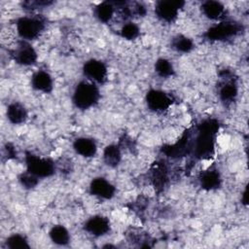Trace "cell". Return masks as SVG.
I'll return each mask as SVG.
<instances>
[{"mask_svg":"<svg viewBox=\"0 0 249 249\" xmlns=\"http://www.w3.org/2000/svg\"><path fill=\"white\" fill-rule=\"evenodd\" d=\"M218 130L219 123L215 119H207L198 124L192 151L196 159H209L213 155Z\"/></svg>","mask_w":249,"mask_h":249,"instance_id":"6da1fadb","label":"cell"},{"mask_svg":"<svg viewBox=\"0 0 249 249\" xmlns=\"http://www.w3.org/2000/svg\"><path fill=\"white\" fill-rule=\"evenodd\" d=\"M100 93L97 86L92 82H80L73 92L72 100L74 105L81 109L87 110L93 107L99 100Z\"/></svg>","mask_w":249,"mask_h":249,"instance_id":"7a4b0ae2","label":"cell"},{"mask_svg":"<svg viewBox=\"0 0 249 249\" xmlns=\"http://www.w3.org/2000/svg\"><path fill=\"white\" fill-rule=\"evenodd\" d=\"M17 32L21 40L31 41L40 36L46 26L45 18L40 16H27L18 19Z\"/></svg>","mask_w":249,"mask_h":249,"instance_id":"3957f363","label":"cell"},{"mask_svg":"<svg viewBox=\"0 0 249 249\" xmlns=\"http://www.w3.org/2000/svg\"><path fill=\"white\" fill-rule=\"evenodd\" d=\"M25 164L26 170L38 178L50 177L56 170V165L53 160L41 158L31 153H26Z\"/></svg>","mask_w":249,"mask_h":249,"instance_id":"277c9868","label":"cell"},{"mask_svg":"<svg viewBox=\"0 0 249 249\" xmlns=\"http://www.w3.org/2000/svg\"><path fill=\"white\" fill-rule=\"evenodd\" d=\"M243 27L239 22L226 20L210 27L204 34V36L210 41H224L234 37Z\"/></svg>","mask_w":249,"mask_h":249,"instance_id":"5b68a950","label":"cell"},{"mask_svg":"<svg viewBox=\"0 0 249 249\" xmlns=\"http://www.w3.org/2000/svg\"><path fill=\"white\" fill-rule=\"evenodd\" d=\"M84 76L94 84H104L108 78V69L104 62L98 59H89L83 66Z\"/></svg>","mask_w":249,"mask_h":249,"instance_id":"8992f818","label":"cell"},{"mask_svg":"<svg viewBox=\"0 0 249 249\" xmlns=\"http://www.w3.org/2000/svg\"><path fill=\"white\" fill-rule=\"evenodd\" d=\"M14 60L23 66H31L36 63L38 55L35 49L28 41L20 40L12 52Z\"/></svg>","mask_w":249,"mask_h":249,"instance_id":"52a82bcc","label":"cell"},{"mask_svg":"<svg viewBox=\"0 0 249 249\" xmlns=\"http://www.w3.org/2000/svg\"><path fill=\"white\" fill-rule=\"evenodd\" d=\"M185 5L184 1L174 0V1H165L161 0L157 2L155 7L156 16L164 22H172L177 17L179 10Z\"/></svg>","mask_w":249,"mask_h":249,"instance_id":"ba28073f","label":"cell"},{"mask_svg":"<svg viewBox=\"0 0 249 249\" xmlns=\"http://www.w3.org/2000/svg\"><path fill=\"white\" fill-rule=\"evenodd\" d=\"M172 97L160 89H150L146 94L148 108L156 113H162L172 105Z\"/></svg>","mask_w":249,"mask_h":249,"instance_id":"9c48e42d","label":"cell"},{"mask_svg":"<svg viewBox=\"0 0 249 249\" xmlns=\"http://www.w3.org/2000/svg\"><path fill=\"white\" fill-rule=\"evenodd\" d=\"M167 157L170 158H179L183 157L186 154L193 151V141L190 136V133H185L176 143L172 145H166L161 149Z\"/></svg>","mask_w":249,"mask_h":249,"instance_id":"30bf717a","label":"cell"},{"mask_svg":"<svg viewBox=\"0 0 249 249\" xmlns=\"http://www.w3.org/2000/svg\"><path fill=\"white\" fill-rule=\"evenodd\" d=\"M221 76L224 81L220 86V89H219L220 99L225 103H231L234 101L237 96V93H238L237 85L233 79H230L231 78L230 72L223 71L221 73Z\"/></svg>","mask_w":249,"mask_h":249,"instance_id":"8fae6325","label":"cell"},{"mask_svg":"<svg viewBox=\"0 0 249 249\" xmlns=\"http://www.w3.org/2000/svg\"><path fill=\"white\" fill-rule=\"evenodd\" d=\"M84 230L93 236H102L110 231V222L104 216L95 215L86 221Z\"/></svg>","mask_w":249,"mask_h":249,"instance_id":"7c38bea8","label":"cell"},{"mask_svg":"<svg viewBox=\"0 0 249 249\" xmlns=\"http://www.w3.org/2000/svg\"><path fill=\"white\" fill-rule=\"evenodd\" d=\"M115 187L103 177H96L92 179L89 184V193L92 196L103 199L112 198L115 195Z\"/></svg>","mask_w":249,"mask_h":249,"instance_id":"4fadbf2b","label":"cell"},{"mask_svg":"<svg viewBox=\"0 0 249 249\" xmlns=\"http://www.w3.org/2000/svg\"><path fill=\"white\" fill-rule=\"evenodd\" d=\"M31 86L38 91L49 93L53 90V81L52 76L47 71L39 70L33 74L31 78Z\"/></svg>","mask_w":249,"mask_h":249,"instance_id":"5bb4252c","label":"cell"},{"mask_svg":"<svg viewBox=\"0 0 249 249\" xmlns=\"http://www.w3.org/2000/svg\"><path fill=\"white\" fill-rule=\"evenodd\" d=\"M150 178L157 191H162L168 181L167 169L162 162H155L151 167Z\"/></svg>","mask_w":249,"mask_h":249,"instance_id":"9a60e30c","label":"cell"},{"mask_svg":"<svg viewBox=\"0 0 249 249\" xmlns=\"http://www.w3.org/2000/svg\"><path fill=\"white\" fill-rule=\"evenodd\" d=\"M73 149L77 154L85 158L94 157L97 152V146L93 139L88 137H79L73 143Z\"/></svg>","mask_w":249,"mask_h":249,"instance_id":"2e32d148","label":"cell"},{"mask_svg":"<svg viewBox=\"0 0 249 249\" xmlns=\"http://www.w3.org/2000/svg\"><path fill=\"white\" fill-rule=\"evenodd\" d=\"M222 179L217 169L210 168L201 173L199 177L200 187L206 191H212L218 189L221 186Z\"/></svg>","mask_w":249,"mask_h":249,"instance_id":"e0dca14e","label":"cell"},{"mask_svg":"<svg viewBox=\"0 0 249 249\" xmlns=\"http://www.w3.org/2000/svg\"><path fill=\"white\" fill-rule=\"evenodd\" d=\"M7 119L14 124H20L25 123L27 119V110L19 102H13L7 107Z\"/></svg>","mask_w":249,"mask_h":249,"instance_id":"ac0fdd59","label":"cell"},{"mask_svg":"<svg viewBox=\"0 0 249 249\" xmlns=\"http://www.w3.org/2000/svg\"><path fill=\"white\" fill-rule=\"evenodd\" d=\"M202 14L209 19H219L225 14V6L215 0H207L201 4Z\"/></svg>","mask_w":249,"mask_h":249,"instance_id":"d6986e66","label":"cell"},{"mask_svg":"<svg viewBox=\"0 0 249 249\" xmlns=\"http://www.w3.org/2000/svg\"><path fill=\"white\" fill-rule=\"evenodd\" d=\"M49 236L54 244L59 246H65L70 242V233L62 225L53 226L49 231Z\"/></svg>","mask_w":249,"mask_h":249,"instance_id":"ffe728a7","label":"cell"},{"mask_svg":"<svg viewBox=\"0 0 249 249\" xmlns=\"http://www.w3.org/2000/svg\"><path fill=\"white\" fill-rule=\"evenodd\" d=\"M114 13H115V7L112 1H104L99 3L94 8V11H93L95 18L100 22H103V23L109 22L112 19Z\"/></svg>","mask_w":249,"mask_h":249,"instance_id":"44dd1931","label":"cell"},{"mask_svg":"<svg viewBox=\"0 0 249 249\" xmlns=\"http://www.w3.org/2000/svg\"><path fill=\"white\" fill-rule=\"evenodd\" d=\"M121 159H122V153L118 145L111 144L104 149L103 160L106 163V165L110 167H116L117 165H119Z\"/></svg>","mask_w":249,"mask_h":249,"instance_id":"7402d4cb","label":"cell"},{"mask_svg":"<svg viewBox=\"0 0 249 249\" xmlns=\"http://www.w3.org/2000/svg\"><path fill=\"white\" fill-rule=\"evenodd\" d=\"M171 47L178 53H190L195 46L190 38L184 35H177L171 40Z\"/></svg>","mask_w":249,"mask_h":249,"instance_id":"603a6c76","label":"cell"},{"mask_svg":"<svg viewBox=\"0 0 249 249\" xmlns=\"http://www.w3.org/2000/svg\"><path fill=\"white\" fill-rule=\"evenodd\" d=\"M155 71L161 78H169L174 74L172 63L163 57L159 58L155 63Z\"/></svg>","mask_w":249,"mask_h":249,"instance_id":"cb8c5ba5","label":"cell"},{"mask_svg":"<svg viewBox=\"0 0 249 249\" xmlns=\"http://www.w3.org/2000/svg\"><path fill=\"white\" fill-rule=\"evenodd\" d=\"M6 245L10 249H24L29 248L30 245L27 239L18 233H14L6 239Z\"/></svg>","mask_w":249,"mask_h":249,"instance_id":"d4e9b609","label":"cell"},{"mask_svg":"<svg viewBox=\"0 0 249 249\" xmlns=\"http://www.w3.org/2000/svg\"><path fill=\"white\" fill-rule=\"evenodd\" d=\"M120 34L123 38L126 40H134L139 36L140 29L136 23L129 21L123 25L120 30Z\"/></svg>","mask_w":249,"mask_h":249,"instance_id":"484cf974","label":"cell"},{"mask_svg":"<svg viewBox=\"0 0 249 249\" xmlns=\"http://www.w3.org/2000/svg\"><path fill=\"white\" fill-rule=\"evenodd\" d=\"M38 177H36L35 175H33L32 173L28 172L27 170L24 173H21L18 176V181L21 184L22 187H24L25 189H32L34 187L37 186L38 184Z\"/></svg>","mask_w":249,"mask_h":249,"instance_id":"4316f807","label":"cell"},{"mask_svg":"<svg viewBox=\"0 0 249 249\" xmlns=\"http://www.w3.org/2000/svg\"><path fill=\"white\" fill-rule=\"evenodd\" d=\"M53 4V1L49 0H36V1H24L22 2V8L24 10H35L43 7H48Z\"/></svg>","mask_w":249,"mask_h":249,"instance_id":"83f0119b","label":"cell"},{"mask_svg":"<svg viewBox=\"0 0 249 249\" xmlns=\"http://www.w3.org/2000/svg\"><path fill=\"white\" fill-rule=\"evenodd\" d=\"M243 198H242V201L244 204H247V190L245 189V191L243 192Z\"/></svg>","mask_w":249,"mask_h":249,"instance_id":"f1b7e54d","label":"cell"}]
</instances>
